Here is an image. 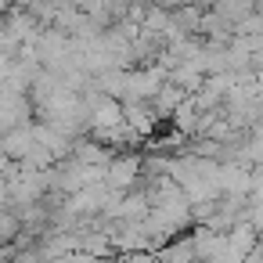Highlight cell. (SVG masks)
Wrapping results in <instances>:
<instances>
[{"mask_svg": "<svg viewBox=\"0 0 263 263\" xmlns=\"http://www.w3.org/2000/svg\"><path fill=\"white\" fill-rule=\"evenodd\" d=\"M33 148H36V130L26 126V123L0 134V152H4L11 162H26V159L33 155Z\"/></svg>", "mask_w": 263, "mask_h": 263, "instance_id": "1", "label": "cell"}]
</instances>
